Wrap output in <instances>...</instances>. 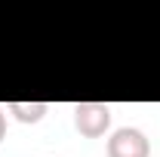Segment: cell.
Returning <instances> with one entry per match:
<instances>
[{"label": "cell", "instance_id": "6da1fadb", "mask_svg": "<svg viewBox=\"0 0 160 157\" xmlns=\"http://www.w3.org/2000/svg\"><path fill=\"white\" fill-rule=\"evenodd\" d=\"M111 126V108L105 102H77L74 105V129L86 139H99Z\"/></svg>", "mask_w": 160, "mask_h": 157}, {"label": "cell", "instance_id": "7a4b0ae2", "mask_svg": "<svg viewBox=\"0 0 160 157\" xmlns=\"http://www.w3.org/2000/svg\"><path fill=\"white\" fill-rule=\"evenodd\" d=\"M108 157H151V142L136 126H120L108 139Z\"/></svg>", "mask_w": 160, "mask_h": 157}, {"label": "cell", "instance_id": "3957f363", "mask_svg": "<svg viewBox=\"0 0 160 157\" xmlns=\"http://www.w3.org/2000/svg\"><path fill=\"white\" fill-rule=\"evenodd\" d=\"M6 111L19 120V123H37V120L46 117L49 105H46V102H9Z\"/></svg>", "mask_w": 160, "mask_h": 157}, {"label": "cell", "instance_id": "277c9868", "mask_svg": "<svg viewBox=\"0 0 160 157\" xmlns=\"http://www.w3.org/2000/svg\"><path fill=\"white\" fill-rule=\"evenodd\" d=\"M6 139V114H3V108H0V142Z\"/></svg>", "mask_w": 160, "mask_h": 157}]
</instances>
